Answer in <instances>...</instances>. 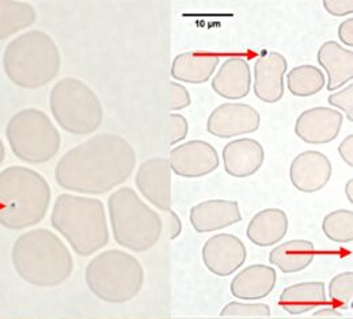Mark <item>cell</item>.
<instances>
[{
  "instance_id": "cell-1",
  "label": "cell",
  "mask_w": 353,
  "mask_h": 319,
  "mask_svg": "<svg viewBox=\"0 0 353 319\" xmlns=\"http://www.w3.org/2000/svg\"><path fill=\"white\" fill-rule=\"evenodd\" d=\"M134 166L136 154L127 138L114 134H101L61 156L54 170V178L65 190L105 194L125 183Z\"/></svg>"
},
{
  "instance_id": "cell-2",
  "label": "cell",
  "mask_w": 353,
  "mask_h": 319,
  "mask_svg": "<svg viewBox=\"0 0 353 319\" xmlns=\"http://www.w3.org/2000/svg\"><path fill=\"white\" fill-rule=\"evenodd\" d=\"M11 260L22 280L40 288L63 284L74 271L71 251L54 232L46 228L19 235L12 246Z\"/></svg>"
},
{
  "instance_id": "cell-3",
  "label": "cell",
  "mask_w": 353,
  "mask_h": 319,
  "mask_svg": "<svg viewBox=\"0 0 353 319\" xmlns=\"http://www.w3.org/2000/svg\"><path fill=\"white\" fill-rule=\"evenodd\" d=\"M52 192L44 177L22 166L0 172V225L21 231L39 225L50 205Z\"/></svg>"
},
{
  "instance_id": "cell-4",
  "label": "cell",
  "mask_w": 353,
  "mask_h": 319,
  "mask_svg": "<svg viewBox=\"0 0 353 319\" xmlns=\"http://www.w3.org/2000/svg\"><path fill=\"white\" fill-rule=\"evenodd\" d=\"M50 223L81 257H88L109 243L106 212L101 200L63 193L54 201Z\"/></svg>"
},
{
  "instance_id": "cell-5",
  "label": "cell",
  "mask_w": 353,
  "mask_h": 319,
  "mask_svg": "<svg viewBox=\"0 0 353 319\" xmlns=\"http://www.w3.org/2000/svg\"><path fill=\"white\" fill-rule=\"evenodd\" d=\"M61 57L54 41L41 30L26 32L4 50L3 67L8 79L23 89H39L59 74Z\"/></svg>"
},
{
  "instance_id": "cell-6",
  "label": "cell",
  "mask_w": 353,
  "mask_h": 319,
  "mask_svg": "<svg viewBox=\"0 0 353 319\" xmlns=\"http://www.w3.org/2000/svg\"><path fill=\"white\" fill-rule=\"evenodd\" d=\"M112 232L116 242L136 253L152 249L163 232L162 218L132 187L117 189L108 200Z\"/></svg>"
},
{
  "instance_id": "cell-7",
  "label": "cell",
  "mask_w": 353,
  "mask_h": 319,
  "mask_svg": "<svg viewBox=\"0 0 353 319\" xmlns=\"http://www.w3.org/2000/svg\"><path fill=\"white\" fill-rule=\"evenodd\" d=\"M88 289L108 303H127L139 295L144 284L141 264L127 251L106 250L88 263Z\"/></svg>"
},
{
  "instance_id": "cell-8",
  "label": "cell",
  "mask_w": 353,
  "mask_h": 319,
  "mask_svg": "<svg viewBox=\"0 0 353 319\" xmlns=\"http://www.w3.org/2000/svg\"><path fill=\"white\" fill-rule=\"evenodd\" d=\"M50 112L56 123L68 134H94L103 121V109L98 95L75 78L59 81L49 95Z\"/></svg>"
},
{
  "instance_id": "cell-9",
  "label": "cell",
  "mask_w": 353,
  "mask_h": 319,
  "mask_svg": "<svg viewBox=\"0 0 353 319\" xmlns=\"http://www.w3.org/2000/svg\"><path fill=\"white\" fill-rule=\"evenodd\" d=\"M6 136L15 156L26 163L50 161L60 150L61 137L44 112L23 109L7 124Z\"/></svg>"
},
{
  "instance_id": "cell-10",
  "label": "cell",
  "mask_w": 353,
  "mask_h": 319,
  "mask_svg": "<svg viewBox=\"0 0 353 319\" xmlns=\"http://www.w3.org/2000/svg\"><path fill=\"white\" fill-rule=\"evenodd\" d=\"M170 170L183 178H199L219 167V155L215 147L204 140H190L170 151Z\"/></svg>"
},
{
  "instance_id": "cell-11",
  "label": "cell",
  "mask_w": 353,
  "mask_h": 319,
  "mask_svg": "<svg viewBox=\"0 0 353 319\" xmlns=\"http://www.w3.org/2000/svg\"><path fill=\"white\" fill-rule=\"evenodd\" d=\"M169 161L151 158L144 161L137 170L134 183L139 192L163 212L172 211V174Z\"/></svg>"
},
{
  "instance_id": "cell-12",
  "label": "cell",
  "mask_w": 353,
  "mask_h": 319,
  "mask_svg": "<svg viewBox=\"0 0 353 319\" xmlns=\"http://www.w3.org/2000/svg\"><path fill=\"white\" fill-rule=\"evenodd\" d=\"M260 113L246 103H224L218 106L210 116L207 130L211 135L234 137L253 134L260 128Z\"/></svg>"
},
{
  "instance_id": "cell-13",
  "label": "cell",
  "mask_w": 353,
  "mask_h": 319,
  "mask_svg": "<svg viewBox=\"0 0 353 319\" xmlns=\"http://www.w3.org/2000/svg\"><path fill=\"white\" fill-rule=\"evenodd\" d=\"M246 247L239 238L219 234L210 238L203 247V261L216 276L227 277L236 272L246 261Z\"/></svg>"
},
{
  "instance_id": "cell-14",
  "label": "cell",
  "mask_w": 353,
  "mask_h": 319,
  "mask_svg": "<svg viewBox=\"0 0 353 319\" xmlns=\"http://www.w3.org/2000/svg\"><path fill=\"white\" fill-rule=\"evenodd\" d=\"M344 116L332 107H312L303 112L295 124V134L309 144H326L339 136Z\"/></svg>"
},
{
  "instance_id": "cell-15",
  "label": "cell",
  "mask_w": 353,
  "mask_h": 319,
  "mask_svg": "<svg viewBox=\"0 0 353 319\" xmlns=\"http://www.w3.org/2000/svg\"><path fill=\"white\" fill-rule=\"evenodd\" d=\"M287 59L279 52H266L254 65V94L266 103H274L284 95Z\"/></svg>"
},
{
  "instance_id": "cell-16",
  "label": "cell",
  "mask_w": 353,
  "mask_h": 319,
  "mask_svg": "<svg viewBox=\"0 0 353 319\" xmlns=\"http://www.w3.org/2000/svg\"><path fill=\"white\" fill-rule=\"evenodd\" d=\"M332 172V163L326 155L318 151H306L292 161L290 178L298 190L314 193L329 183Z\"/></svg>"
},
{
  "instance_id": "cell-17",
  "label": "cell",
  "mask_w": 353,
  "mask_h": 319,
  "mask_svg": "<svg viewBox=\"0 0 353 319\" xmlns=\"http://www.w3.org/2000/svg\"><path fill=\"white\" fill-rule=\"evenodd\" d=\"M193 228L200 232H212L230 227L242 220L239 205L232 200H208L197 204L189 215Z\"/></svg>"
},
{
  "instance_id": "cell-18",
  "label": "cell",
  "mask_w": 353,
  "mask_h": 319,
  "mask_svg": "<svg viewBox=\"0 0 353 319\" xmlns=\"http://www.w3.org/2000/svg\"><path fill=\"white\" fill-rule=\"evenodd\" d=\"M224 170L227 174L245 178L260 170L264 162V148L254 138H238L223 148Z\"/></svg>"
},
{
  "instance_id": "cell-19",
  "label": "cell",
  "mask_w": 353,
  "mask_h": 319,
  "mask_svg": "<svg viewBox=\"0 0 353 319\" xmlns=\"http://www.w3.org/2000/svg\"><path fill=\"white\" fill-rule=\"evenodd\" d=\"M250 67L242 57L227 59L212 79V89L225 99L245 98L250 92Z\"/></svg>"
},
{
  "instance_id": "cell-20",
  "label": "cell",
  "mask_w": 353,
  "mask_h": 319,
  "mask_svg": "<svg viewBox=\"0 0 353 319\" xmlns=\"http://www.w3.org/2000/svg\"><path fill=\"white\" fill-rule=\"evenodd\" d=\"M221 56L212 52H185L178 54L172 65V76L185 83H205L215 72Z\"/></svg>"
},
{
  "instance_id": "cell-21",
  "label": "cell",
  "mask_w": 353,
  "mask_h": 319,
  "mask_svg": "<svg viewBox=\"0 0 353 319\" xmlns=\"http://www.w3.org/2000/svg\"><path fill=\"white\" fill-rule=\"evenodd\" d=\"M276 271L266 265H252L236 274L231 282V294L242 300L266 298L276 285Z\"/></svg>"
},
{
  "instance_id": "cell-22",
  "label": "cell",
  "mask_w": 353,
  "mask_h": 319,
  "mask_svg": "<svg viewBox=\"0 0 353 319\" xmlns=\"http://www.w3.org/2000/svg\"><path fill=\"white\" fill-rule=\"evenodd\" d=\"M318 63L327 72V90L336 92L353 78V52L336 41H327L318 50Z\"/></svg>"
},
{
  "instance_id": "cell-23",
  "label": "cell",
  "mask_w": 353,
  "mask_h": 319,
  "mask_svg": "<svg viewBox=\"0 0 353 319\" xmlns=\"http://www.w3.org/2000/svg\"><path fill=\"white\" fill-rule=\"evenodd\" d=\"M288 231V218L284 211L269 208L259 212L249 223L246 235L252 243L268 247L279 243Z\"/></svg>"
},
{
  "instance_id": "cell-24",
  "label": "cell",
  "mask_w": 353,
  "mask_h": 319,
  "mask_svg": "<svg viewBox=\"0 0 353 319\" xmlns=\"http://www.w3.org/2000/svg\"><path fill=\"white\" fill-rule=\"evenodd\" d=\"M316 249L312 242L294 239L274 247L269 254V261L284 274H296L309 268Z\"/></svg>"
},
{
  "instance_id": "cell-25",
  "label": "cell",
  "mask_w": 353,
  "mask_h": 319,
  "mask_svg": "<svg viewBox=\"0 0 353 319\" xmlns=\"http://www.w3.org/2000/svg\"><path fill=\"white\" fill-rule=\"evenodd\" d=\"M325 303V284L321 281H307L291 285L283 291L279 300V305L292 316L307 313Z\"/></svg>"
},
{
  "instance_id": "cell-26",
  "label": "cell",
  "mask_w": 353,
  "mask_h": 319,
  "mask_svg": "<svg viewBox=\"0 0 353 319\" xmlns=\"http://www.w3.org/2000/svg\"><path fill=\"white\" fill-rule=\"evenodd\" d=\"M34 21L36 10L29 3L0 0V40L32 26Z\"/></svg>"
},
{
  "instance_id": "cell-27",
  "label": "cell",
  "mask_w": 353,
  "mask_h": 319,
  "mask_svg": "<svg viewBox=\"0 0 353 319\" xmlns=\"http://www.w3.org/2000/svg\"><path fill=\"white\" fill-rule=\"evenodd\" d=\"M326 83L323 72L314 65H299L291 70L287 85L291 94L296 96H310L318 94Z\"/></svg>"
},
{
  "instance_id": "cell-28",
  "label": "cell",
  "mask_w": 353,
  "mask_h": 319,
  "mask_svg": "<svg viewBox=\"0 0 353 319\" xmlns=\"http://www.w3.org/2000/svg\"><path fill=\"white\" fill-rule=\"evenodd\" d=\"M325 235L337 243H348L353 240V212L350 209H339L329 214L323 222Z\"/></svg>"
},
{
  "instance_id": "cell-29",
  "label": "cell",
  "mask_w": 353,
  "mask_h": 319,
  "mask_svg": "<svg viewBox=\"0 0 353 319\" xmlns=\"http://www.w3.org/2000/svg\"><path fill=\"white\" fill-rule=\"evenodd\" d=\"M329 298L337 309H350L353 299V274H337L329 285Z\"/></svg>"
},
{
  "instance_id": "cell-30",
  "label": "cell",
  "mask_w": 353,
  "mask_h": 319,
  "mask_svg": "<svg viewBox=\"0 0 353 319\" xmlns=\"http://www.w3.org/2000/svg\"><path fill=\"white\" fill-rule=\"evenodd\" d=\"M221 317H269L270 307L264 303L231 302L223 307Z\"/></svg>"
},
{
  "instance_id": "cell-31",
  "label": "cell",
  "mask_w": 353,
  "mask_h": 319,
  "mask_svg": "<svg viewBox=\"0 0 353 319\" xmlns=\"http://www.w3.org/2000/svg\"><path fill=\"white\" fill-rule=\"evenodd\" d=\"M188 135V121L182 114L172 113L165 121V137L169 145H174Z\"/></svg>"
},
{
  "instance_id": "cell-32",
  "label": "cell",
  "mask_w": 353,
  "mask_h": 319,
  "mask_svg": "<svg viewBox=\"0 0 353 319\" xmlns=\"http://www.w3.org/2000/svg\"><path fill=\"white\" fill-rule=\"evenodd\" d=\"M165 103L169 110H181L188 107L192 103V101H190L189 92L182 85L170 82L166 89Z\"/></svg>"
},
{
  "instance_id": "cell-33",
  "label": "cell",
  "mask_w": 353,
  "mask_h": 319,
  "mask_svg": "<svg viewBox=\"0 0 353 319\" xmlns=\"http://www.w3.org/2000/svg\"><path fill=\"white\" fill-rule=\"evenodd\" d=\"M329 103L334 107L341 109L347 113L348 119L353 121V85L351 83L348 88H345L341 92H334L329 95Z\"/></svg>"
},
{
  "instance_id": "cell-34",
  "label": "cell",
  "mask_w": 353,
  "mask_h": 319,
  "mask_svg": "<svg viewBox=\"0 0 353 319\" xmlns=\"http://www.w3.org/2000/svg\"><path fill=\"white\" fill-rule=\"evenodd\" d=\"M322 4L334 17H344L353 12V0H323Z\"/></svg>"
},
{
  "instance_id": "cell-35",
  "label": "cell",
  "mask_w": 353,
  "mask_h": 319,
  "mask_svg": "<svg viewBox=\"0 0 353 319\" xmlns=\"http://www.w3.org/2000/svg\"><path fill=\"white\" fill-rule=\"evenodd\" d=\"M165 214H166V216L162 220L166 222V228H168V232H169V239H174L181 232V222H179L178 216H176L173 211H168Z\"/></svg>"
},
{
  "instance_id": "cell-36",
  "label": "cell",
  "mask_w": 353,
  "mask_h": 319,
  "mask_svg": "<svg viewBox=\"0 0 353 319\" xmlns=\"http://www.w3.org/2000/svg\"><path fill=\"white\" fill-rule=\"evenodd\" d=\"M339 37L340 40L350 48L353 46V19L350 18L344 21L339 28Z\"/></svg>"
},
{
  "instance_id": "cell-37",
  "label": "cell",
  "mask_w": 353,
  "mask_h": 319,
  "mask_svg": "<svg viewBox=\"0 0 353 319\" xmlns=\"http://www.w3.org/2000/svg\"><path fill=\"white\" fill-rule=\"evenodd\" d=\"M339 152L341 158L345 161L348 166H353V135H350L343 140V143L339 147Z\"/></svg>"
},
{
  "instance_id": "cell-38",
  "label": "cell",
  "mask_w": 353,
  "mask_h": 319,
  "mask_svg": "<svg viewBox=\"0 0 353 319\" xmlns=\"http://www.w3.org/2000/svg\"><path fill=\"white\" fill-rule=\"evenodd\" d=\"M315 316H316V317H318V316H337V317H339L340 313L336 311L334 307H326V309H322V310L316 311Z\"/></svg>"
},
{
  "instance_id": "cell-39",
  "label": "cell",
  "mask_w": 353,
  "mask_h": 319,
  "mask_svg": "<svg viewBox=\"0 0 353 319\" xmlns=\"http://www.w3.org/2000/svg\"><path fill=\"white\" fill-rule=\"evenodd\" d=\"M352 186L353 181L352 180H351V181L348 183V185H347V193H348V200H350L351 203H353Z\"/></svg>"
},
{
  "instance_id": "cell-40",
  "label": "cell",
  "mask_w": 353,
  "mask_h": 319,
  "mask_svg": "<svg viewBox=\"0 0 353 319\" xmlns=\"http://www.w3.org/2000/svg\"><path fill=\"white\" fill-rule=\"evenodd\" d=\"M4 155H6V151H4V145H3V141L0 138V165L3 163L4 161Z\"/></svg>"
}]
</instances>
